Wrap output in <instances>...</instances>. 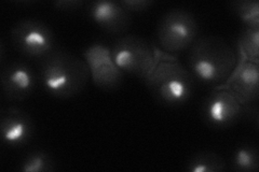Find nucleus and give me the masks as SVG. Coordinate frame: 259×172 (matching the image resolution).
I'll return each mask as SVG.
<instances>
[{"mask_svg":"<svg viewBox=\"0 0 259 172\" xmlns=\"http://www.w3.org/2000/svg\"><path fill=\"white\" fill-rule=\"evenodd\" d=\"M123 6L124 9L132 13V12H144L148 10L151 6L155 5L152 0H122L120 2Z\"/></svg>","mask_w":259,"mask_h":172,"instance_id":"a211bd4d","label":"nucleus"},{"mask_svg":"<svg viewBox=\"0 0 259 172\" xmlns=\"http://www.w3.org/2000/svg\"><path fill=\"white\" fill-rule=\"evenodd\" d=\"M2 91L9 102H21L36 92L39 86L37 70L23 60L7 62L0 73Z\"/></svg>","mask_w":259,"mask_h":172,"instance_id":"1a4fd4ad","label":"nucleus"},{"mask_svg":"<svg viewBox=\"0 0 259 172\" xmlns=\"http://www.w3.org/2000/svg\"><path fill=\"white\" fill-rule=\"evenodd\" d=\"M243 60L259 64V28L244 27L238 39Z\"/></svg>","mask_w":259,"mask_h":172,"instance_id":"f3484780","label":"nucleus"},{"mask_svg":"<svg viewBox=\"0 0 259 172\" xmlns=\"http://www.w3.org/2000/svg\"><path fill=\"white\" fill-rule=\"evenodd\" d=\"M84 5L82 0H56L52 6L56 10L64 12H71L80 9Z\"/></svg>","mask_w":259,"mask_h":172,"instance_id":"6ab92c4d","label":"nucleus"},{"mask_svg":"<svg viewBox=\"0 0 259 172\" xmlns=\"http://www.w3.org/2000/svg\"><path fill=\"white\" fill-rule=\"evenodd\" d=\"M199 23L192 12L184 8L166 11L158 23L157 41L159 50L168 55H176L193 44L199 37Z\"/></svg>","mask_w":259,"mask_h":172,"instance_id":"20e7f679","label":"nucleus"},{"mask_svg":"<svg viewBox=\"0 0 259 172\" xmlns=\"http://www.w3.org/2000/svg\"><path fill=\"white\" fill-rule=\"evenodd\" d=\"M233 14L244 24V27L259 28V3L257 0H237L230 4Z\"/></svg>","mask_w":259,"mask_h":172,"instance_id":"dca6fc26","label":"nucleus"},{"mask_svg":"<svg viewBox=\"0 0 259 172\" xmlns=\"http://www.w3.org/2000/svg\"><path fill=\"white\" fill-rule=\"evenodd\" d=\"M112 60L124 75L140 79L147 77L159 57L160 50L136 35L118 38L111 45Z\"/></svg>","mask_w":259,"mask_h":172,"instance_id":"39448f33","label":"nucleus"},{"mask_svg":"<svg viewBox=\"0 0 259 172\" xmlns=\"http://www.w3.org/2000/svg\"><path fill=\"white\" fill-rule=\"evenodd\" d=\"M225 86L243 105L257 103L259 98V64L246 60L239 61Z\"/></svg>","mask_w":259,"mask_h":172,"instance_id":"f8f14e48","label":"nucleus"},{"mask_svg":"<svg viewBox=\"0 0 259 172\" xmlns=\"http://www.w3.org/2000/svg\"><path fill=\"white\" fill-rule=\"evenodd\" d=\"M19 170L22 172H52L56 170V162L50 153L44 150H36L23 157Z\"/></svg>","mask_w":259,"mask_h":172,"instance_id":"2eb2a0df","label":"nucleus"},{"mask_svg":"<svg viewBox=\"0 0 259 172\" xmlns=\"http://www.w3.org/2000/svg\"><path fill=\"white\" fill-rule=\"evenodd\" d=\"M88 15L102 30L111 35H120L131 24V13L116 0H95L88 5Z\"/></svg>","mask_w":259,"mask_h":172,"instance_id":"9b49d317","label":"nucleus"},{"mask_svg":"<svg viewBox=\"0 0 259 172\" xmlns=\"http://www.w3.org/2000/svg\"><path fill=\"white\" fill-rule=\"evenodd\" d=\"M144 82L159 104L180 108L191 100L197 81L175 56L160 51L156 65Z\"/></svg>","mask_w":259,"mask_h":172,"instance_id":"7ed1b4c3","label":"nucleus"},{"mask_svg":"<svg viewBox=\"0 0 259 172\" xmlns=\"http://www.w3.org/2000/svg\"><path fill=\"white\" fill-rule=\"evenodd\" d=\"M201 118L210 128H230L243 118V104L226 87L215 89L202 101Z\"/></svg>","mask_w":259,"mask_h":172,"instance_id":"6e6552de","label":"nucleus"},{"mask_svg":"<svg viewBox=\"0 0 259 172\" xmlns=\"http://www.w3.org/2000/svg\"><path fill=\"white\" fill-rule=\"evenodd\" d=\"M234 47L218 36H201L189 47L187 68L194 80L208 86L227 83L238 65Z\"/></svg>","mask_w":259,"mask_h":172,"instance_id":"f03ea898","label":"nucleus"},{"mask_svg":"<svg viewBox=\"0 0 259 172\" xmlns=\"http://www.w3.org/2000/svg\"><path fill=\"white\" fill-rule=\"evenodd\" d=\"M10 41L16 52L38 61L56 47L52 28L45 22L34 19L16 22L10 31Z\"/></svg>","mask_w":259,"mask_h":172,"instance_id":"423d86ee","label":"nucleus"},{"mask_svg":"<svg viewBox=\"0 0 259 172\" xmlns=\"http://www.w3.org/2000/svg\"><path fill=\"white\" fill-rule=\"evenodd\" d=\"M82 59L90 71L91 81L97 88L113 92L122 86L125 75L113 62L110 45L95 41L84 48Z\"/></svg>","mask_w":259,"mask_h":172,"instance_id":"0eeeda50","label":"nucleus"},{"mask_svg":"<svg viewBox=\"0 0 259 172\" xmlns=\"http://www.w3.org/2000/svg\"><path fill=\"white\" fill-rule=\"evenodd\" d=\"M227 162L222 155L212 151H202L191 155L185 163V170L189 172H223Z\"/></svg>","mask_w":259,"mask_h":172,"instance_id":"4468645a","label":"nucleus"},{"mask_svg":"<svg viewBox=\"0 0 259 172\" xmlns=\"http://www.w3.org/2000/svg\"><path fill=\"white\" fill-rule=\"evenodd\" d=\"M36 70L39 86L49 96L59 99L80 95L91 80L82 57L59 47L39 60Z\"/></svg>","mask_w":259,"mask_h":172,"instance_id":"f257e3e1","label":"nucleus"},{"mask_svg":"<svg viewBox=\"0 0 259 172\" xmlns=\"http://www.w3.org/2000/svg\"><path fill=\"white\" fill-rule=\"evenodd\" d=\"M230 168L237 172H256L259 169V152L252 143L234 147L230 157Z\"/></svg>","mask_w":259,"mask_h":172,"instance_id":"ddd939ff","label":"nucleus"},{"mask_svg":"<svg viewBox=\"0 0 259 172\" xmlns=\"http://www.w3.org/2000/svg\"><path fill=\"white\" fill-rule=\"evenodd\" d=\"M35 134V123L29 114L16 106H6L0 112V138L11 149L29 143Z\"/></svg>","mask_w":259,"mask_h":172,"instance_id":"9d476101","label":"nucleus"}]
</instances>
